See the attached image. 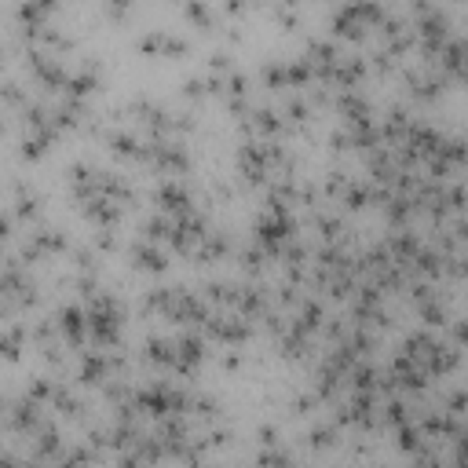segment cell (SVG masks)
<instances>
[{
    "label": "cell",
    "mask_w": 468,
    "mask_h": 468,
    "mask_svg": "<svg viewBox=\"0 0 468 468\" xmlns=\"http://www.w3.org/2000/svg\"><path fill=\"white\" fill-rule=\"evenodd\" d=\"M136 264L139 267H151V271H165V257L151 245H136Z\"/></svg>",
    "instance_id": "cell-1"
}]
</instances>
